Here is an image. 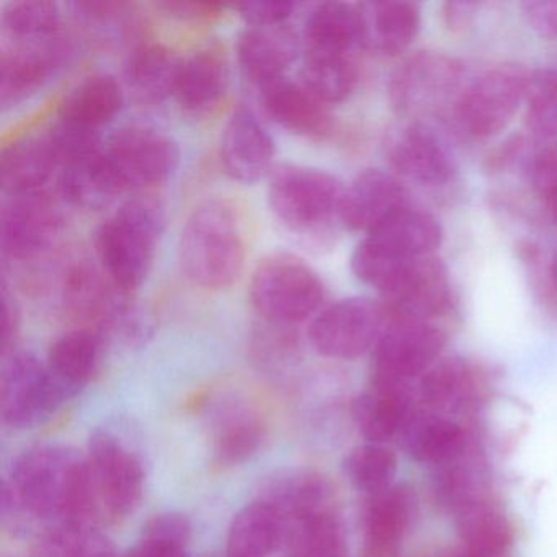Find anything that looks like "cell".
<instances>
[{"instance_id":"obj_1","label":"cell","mask_w":557,"mask_h":557,"mask_svg":"<svg viewBox=\"0 0 557 557\" xmlns=\"http://www.w3.org/2000/svg\"><path fill=\"white\" fill-rule=\"evenodd\" d=\"M2 500L5 515H28L50 527L97 518L87 458L71 446L40 445L17 456Z\"/></svg>"},{"instance_id":"obj_2","label":"cell","mask_w":557,"mask_h":557,"mask_svg":"<svg viewBox=\"0 0 557 557\" xmlns=\"http://www.w3.org/2000/svg\"><path fill=\"white\" fill-rule=\"evenodd\" d=\"M246 257V226L234 201L208 198L191 211L178 243V260L188 282L223 292L243 275Z\"/></svg>"},{"instance_id":"obj_3","label":"cell","mask_w":557,"mask_h":557,"mask_svg":"<svg viewBox=\"0 0 557 557\" xmlns=\"http://www.w3.org/2000/svg\"><path fill=\"white\" fill-rule=\"evenodd\" d=\"M164 221L159 201L139 197L122 205L97 231L102 272L123 295L136 292L148 280Z\"/></svg>"},{"instance_id":"obj_4","label":"cell","mask_w":557,"mask_h":557,"mask_svg":"<svg viewBox=\"0 0 557 557\" xmlns=\"http://www.w3.org/2000/svg\"><path fill=\"white\" fill-rule=\"evenodd\" d=\"M249 296L267 324L292 329L321 312L325 286L305 260L278 252L260 260L250 278Z\"/></svg>"},{"instance_id":"obj_5","label":"cell","mask_w":557,"mask_h":557,"mask_svg":"<svg viewBox=\"0 0 557 557\" xmlns=\"http://www.w3.org/2000/svg\"><path fill=\"white\" fill-rule=\"evenodd\" d=\"M86 458L97 517L113 523L132 517L146 482L145 462L135 445L112 426H99L90 435Z\"/></svg>"},{"instance_id":"obj_6","label":"cell","mask_w":557,"mask_h":557,"mask_svg":"<svg viewBox=\"0 0 557 557\" xmlns=\"http://www.w3.org/2000/svg\"><path fill=\"white\" fill-rule=\"evenodd\" d=\"M345 187L321 169L285 164L269 177L270 210L276 220L299 234L318 233L341 211Z\"/></svg>"},{"instance_id":"obj_7","label":"cell","mask_w":557,"mask_h":557,"mask_svg":"<svg viewBox=\"0 0 557 557\" xmlns=\"http://www.w3.org/2000/svg\"><path fill=\"white\" fill-rule=\"evenodd\" d=\"M530 74L518 66H498L475 77L455 102L459 128L475 139L504 132L527 99Z\"/></svg>"},{"instance_id":"obj_8","label":"cell","mask_w":557,"mask_h":557,"mask_svg":"<svg viewBox=\"0 0 557 557\" xmlns=\"http://www.w3.org/2000/svg\"><path fill=\"white\" fill-rule=\"evenodd\" d=\"M66 404L54 384L47 361L32 351L15 350L4 355L0 373V416L15 430L32 429L50 419Z\"/></svg>"},{"instance_id":"obj_9","label":"cell","mask_w":557,"mask_h":557,"mask_svg":"<svg viewBox=\"0 0 557 557\" xmlns=\"http://www.w3.org/2000/svg\"><path fill=\"white\" fill-rule=\"evenodd\" d=\"M103 154L125 191L165 184L181 164L177 143L151 126L119 129L103 145Z\"/></svg>"},{"instance_id":"obj_10","label":"cell","mask_w":557,"mask_h":557,"mask_svg":"<svg viewBox=\"0 0 557 557\" xmlns=\"http://www.w3.org/2000/svg\"><path fill=\"white\" fill-rule=\"evenodd\" d=\"M386 325L383 308L364 298H345L322 309L309 325L308 337L319 355L357 360L376 345Z\"/></svg>"},{"instance_id":"obj_11","label":"cell","mask_w":557,"mask_h":557,"mask_svg":"<svg viewBox=\"0 0 557 557\" xmlns=\"http://www.w3.org/2000/svg\"><path fill=\"white\" fill-rule=\"evenodd\" d=\"M445 345V334L429 322L386 318L374 345L373 381L407 383L426 373Z\"/></svg>"},{"instance_id":"obj_12","label":"cell","mask_w":557,"mask_h":557,"mask_svg":"<svg viewBox=\"0 0 557 557\" xmlns=\"http://www.w3.org/2000/svg\"><path fill=\"white\" fill-rule=\"evenodd\" d=\"M63 230V213L47 191L15 195L0 218V244L5 256L30 260L47 252Z\"/></svg>"},{"instance_id":"obj_13","label":"cell","mask_w":557,"mask_h":557,"mask_svg":"<svg viewBox=\"0 0 557 557\" xmlns=\"http://www.w3.org/2000/svg\"><path fill=\"white\" fill-rule=\"evenodd\" d=\"M461 66L451 58L419 53L404 61L389 81V99L397 112L416 115L438 109L458 87Z\"/></svg>"},{"instance_id":"obj_14","label":"cell","mask_w":557,"mask_h":557,"mask_svg":"<svg viewBox=\"0 0 557 557\" xmlns=\"http://www.w3.org/2000/svg\"><path fill=\"white\" fill-rule=\"evenodd\" d=\"M70 48L60 37L44 41H12L0 54V103L21 106L44 89L63 67Z\"/></svg>"},{"instance_id":"obj_15","label":"cell","mask_w":557,"mask_h":557,"mask_svg":"<svg viewBox=\"0 0 557 557\" xmlns=\"http://www.w3.org/2000/svg\"><path fill=\"white\" fill-rule=\"evenodd\" d=\"M221 165L227 177L253 185L270 177L275 161V143L252 110L239 107L224 126L220 146Z\"/></svg>"},{"instance_id":"obj_16","label":"cell","mask_w":557,"mask_h":557,"mask_svg":"<svg viewBox=\"0 0 557 557\" xmlns=\"http://www.w3.org/2000/svg\"><path fill=\"white\" fill-rule=\"evenodd\" d=\"M451 299L448 272L432 256L407 265L396 285L384 295L386 318L429 322L448 309Z\"/></svg>"},{"instance_id":"obj_17","label":"cell","mask_w":557,"mask_h":557,"mask_svg":"<svg viewBox=\"0 0 557 557\" xmlns=\"http://www.w3.org/2000/svg\"><path fill=\"white\" fill-rule=\"evenodd\" d=\"M406 208V191L394 175L368 169L344 190L338 220L347 230L370 234Z\"/></svg>"},{"instance_id":"obj_18","label":"cell","mask_w":557,"mask_h":557,"mask_svg":"<svg viewBox=\"0 0 557 557\" xmlns=\"http://www.w3.org/2000/svg\"><path fill=\"white\" fill-rule=\"evenodd\" d=\"M103 358L106 337L97 329H76L51 344L47 367L66 403L99 376Z\"/></svg>"},{"instance_id":"obj_19","label":"cell","mask_w":557,"mask_h":557,"mask_svg":"<svg viewBox=\"0 0 557 557\" xmlns=\"http://www.w3.org/2000/svg\"><path fill=\"white\" fill-rule=\"evenodd\" d=\"M267 115L293 135L325 138L334 128L327 103L319 100L299 81L283 79L259 87Z\"/></svg>"},{"instance_id":"obj_20","label":"cell","mask_w":557,"mask_h":557,"mask_svg":"<svg viewBox=\"0 0 557 557\" xmlns=\"http://www.w3.org/2000/svg\"><path fill=\"white\" fill-rule=\"evenodd\" d=\"M305 57L354 58L364 48V25L360 5L324 2L309 12L301 37Z\"/></svg>"},{"instance_id":"obj_21","label":"cell","mask_w":557,"mask_h":557,"mask_svg":"<svg viewBox=\"0 0 557 557\" xmlns=\"http://www.w3.org/2000/svg\"><path fill=\"white\" fill-rule=\"evenodd\" d=\"M299 48L301 41L289 25L247 27L237 41V61L244 76L263 87L285 77Z\"/></svg>"},{"instance_id":"obj_22","label":"cell","mask_w":557,"mask_h":557,"mask_svg":"<svg viewBox=\"0 0 557 557\" xmlns=\"http://www.w3.org/2000/svg\"><path fill=\"white\" fill-rule=\"evenodd\" d=\"M394 171L422 187L448 184L455 174V162L442 141L425 126L404 128L389 146Z\"/></svg>"},{"instance_id":"obj_23","label":"cell","mask_w":557,"mask_h":557,"mask_svg":"<svg viewBox=\"0 0 557 557\" xmlns=\"http://www.w3.org/2000/svg\"><path fill=\"white\" fill-rule=\"evenodd\" d=\"M230 84V63L220 45H208L182 60L174 99L190 113H205L223 100Z\"/></svg>"},{"instance_id":"obj_24","label":"cell","mask_w":557,"mask_h":557,"mask_svg":"<svg viewBox=\"0 0 557 557\" xmlns=\"http://www.w3.org/2000/svg\"><path fill=\"white\" fill-rule=\"evenodd\" d=\"M442 237V226L435 218L406 207L371 231L364 240L394 259L413 260L432 256Z\"/></svg>"},{"instance_id":"obj_25","label":"cell","mask_w":557,"mask_h":557,"mask_svg":"<svg viewBox=\"0 0 557 557\" xmlns=\"http://www.w3.org/2000/svg\"><path fill=\"white\" fill-rule=\"evenodd\" d=\"M181 64V58L164 45H138L125 61L123 77L126 89L136 102L158 106L174 97Z\"/></svg>"},{"instance_id":"obj_26","label":"cell","mask_w":557,"mask_h":557,"mask_svg":"<svg viewBox=\"0 0 557 557\" xmlns=\"http://www.w3.org/2000/svg\"><path fill=\"white\" fill-rule=\"evenodd\" d=\"M484 374L465 358H446L433 364L420 383L423 403L442 412H462L481 400Z\"/></svg>"},{"instance_id":"obj_27","label":"cell","mask_w":557,"mask_h":557,"mask_svg":"<svg viewBox=\"0 0 557 557\" xmlns=\"http://www.w3.org/2000/svg\"><path fill=\"white\" fill-rule=\"evenodd\" d=\"M285 517L262 498L247 504L234 515L226 540L227 557H270L285 544Z\"/></svg>"},{"instance_id":"obj_28","label":"cell","mask_w":557,"mask_h":557,"mask_svg":"<svg viewBox=\"0 0 557 557\" xmlns=\"http://www.w3.org/2000/svg\"><path fill=\"white\" fill-rule=\"evenodd\" d=\"M364 25V48L397 57L416 40L420 30L422 14L413 2L384 0L360 4Z\"/></svg>"},{"instance_id":"obj_29","label":"cell","mask_w":557,"mask_h":557,"mask_svg":"<svg viewBox=\"0 0 557 557\" xmlns=\"http://www.w3.org/2000/svg\"><path fill=\"white\" fill-rule=\"evenodd\" d=\"M125 107V89L112 74L99 73L81 81L64 97L58 119L100 132Z\"/></svg>"},{"instance_id":"obj_30","label":"cell","mask_w":557,"mask_h":557,"mask_svg":"<svg viewBox=\"0 0 557 557\" xmlns=\"http://www.w3.org/2000/svg\"><path fill=\"white\" fill-rule=\"evenodd\" d=\"M354 417L368 443L389 442L412 419L406 383L373 381V389L355 400Z\"/></svg>"},{"instance_id":"obj_31","label":"cell","mask_w":557,"mask_h":557,"mask_svg":"<svg viewBox=\"0 0 557 557\" xmlns=\"http://www.w3.org/2000/svg\"><path fill=\"white\" fill-rule=\"evenodd\" d=\"M409 521L410 497L404 488L389 487L370 495L361 515L364 557H393Z\"/></svg>"},{"instance_id":"obj_32","label":"cell","mask_w":557,"mask_h":557,"mask_svg":"<svg viewBox=\"0 0 557 557\" xmlns=\"http://www.w3.org/2000/svg\"><path fill=\"white\" fill-rule=\"evenodd\" d=\"M259 498L273 505L285 517L286 523L334 507L327 479L308 469L278 472L265 482Z\"/></svg>"},{"instance_id":"obj_33","label":"cell","mask_w":557,"mask_h":557,"mask_svg":"<svg viewBox=\"0 0 557 557\" xmlns=\"http://www.w3.org/2000/svg\"><path fill=\"white\" fill-rule=\"evenodd\" d=\"M60 191L64 201L87 211L109 208L120 195L125 194L107 162L103 149L61 169Z\"/></svg>"},{"instance_id":"obj_34","label":"cell","mask_w":557,"mask_h":557,"mask_svg":"<svg viewBox=\"0 0 557 557\" xmlns=\"http://www.w3.org/2000/svg\"><path fill=\"white\" fill-rule=\"evenodd\" d=\"M60 169L45 135L25 138L5 149L0 162V182L11 197L45 191Z\"/></svg>"},{"instance_id":"obj_35","label":"cell","mask_w":557,"mask_h":557,"mask_svg":"<svg viewBox=\"0 0 557 557\" xmlns=\"http://www.w3.org/2000/svg\"><path fill=\"white\" fill-rule=\"evenodd\" d=\"M403 435L410 458L422 465L448 466L465 453V432L446 417H412Z\"/></svg>"},{"instance_id":"obj_36","label":"cell","mask_w":557,"mask_h":557,"mask_svg":"<svg viewBox=\"0 0 557 557\" xmlns=\"http://www.w3.org/2000/svg\"><path fill=\"white\" fill-rule=\"evenodd\" d=\"M286 557H347V531L332 508L289 521Z\"/></svg>"},{"instance_id":"obj_37","label":"cell","mask_w":557,"mask_h":557,"mask_svg":"<svg viewBox=\"0 0 557 557\" xmlns=\"http://www.w3.org/2000/svg\"><path fill=\"white\" fill-rule=\"evenodd\" d=\"M30 557H116L112 541L94 523L48 527L35 541Z\"/></svg>"},{"instance_id":"obj_38","label":"cell","mask_w":557,"mask_h":557,"mask_svg":"<svg viewBox=\"0 0 557 557\" xmlns=\"http://www.w3.org/2000/svg\"><path fill=\"white\" fill-rule=\"evenodd\" d=\"M265 436V425L256 416L233 410L218 423L214 466L227 469L249 461L262 448Z\"/></svg>"},{"instance_id":"obj_39","label":"cell","mask_w":557,"mask_h":557,"mask_svg":"<svg viewBox=\"0 0 557 557\" xmlns=\"http://www.w3.org/2000/svg\"><path fill=\"white\" fill-rule=\"evenodd\" d=\"M298 81L331 107L354 94L358 83L357 64L354 58L305 57Z\"/></svg>"},{"instance_id":"obj_40","label":"cell","mask_w":557,"mask_h":557,"mask_svg":"<svg viewBox=\"0 0 557 557\" xmlns=\"http://www.w3.org/2000/svg\"><path fill=\"white\" fill-rule=\"evenodd\" d=\"M458 533L462 546L505 553L513 540L510 523L498 508L481 500L459 507Z\"/></svg>"},{"instance_id":"obj_41","label":"cell","mask_w":557,"mask_h":557,"mask_svg":"<svg viewBox=\"0 0 557 557\" xmlns=\"http://www.w3.org/2000/svg\"><path fill=\"white\" fill-rule=\"evenodd\" d=\"M191 531V521L181 511L154 515L125 557H188Z\"/></svg>"},{"instance_id":"obj_42","label":"cell","mask_w":557,"mask_h":557,"mask_svg":"<svg viewBox=\"0 0 557 557\" xmlns=\"http://www.w3.org/2000/svg\"><path fill=\"white\" fill-rule=\"evenodd\" d=\"M60 25V4L50 0H18L2 9V27L12 41L50 40Z\"/></svg>"},{"instance_id":"obj_43","label":"cell","mask_w":557,"mask_h":557,"mask_svg":"<svg viewBox=\"0 0 557 557\" xmlns=\"http://www.w3.org/2000/svg\"><path fill=\"white\" fill-rule=\"evenodd\" d=\"M345 474L358 491L380 494L393 484L397 471L396 455L380 443H364L348 453Z\"/></svg>"},{"instance_id":"obj_44","label":"cell","mask_w":557,"mask_h":557,"mask_svg":"<svg viewBox=\"0 0 557 557\" xmlns=\"http://www.w3.org/2000/svg\"><path fill=\"white\" fill-rule=\"evenodd\" d=\"M524 100H527V128L536 138H556L557 73L543 71L531 76Z\"/></svg>"},{"instance_id":"obj_45","label":"cell","mask_w":557,"mask_h":557,"mask_svg":"<svg viewBox=\"0 0 557 557\" xmlns=\"http://www.w3.org/2000/svg\"><path fill=\"white\" fill-rule=\"evenodd\" d=\"M531 182L537 197L557 221V143L544 146L531 164Z\"/></svg>"},{"instance_id":"obj_46","label":"cell","mask_w":557,"mask_h":557,"mask_svg":"<svg viewBox=\"0 0 557 557\" xmlns=\"http://www.w3.org/2000/svg\"><path fill=\"white\" fill-rule=\"evenodd\" d=\"M298 4L293 2H247L236 5V11L246 21L247 27H272L288 24Z\"/></svg>"},{"instance_id":"obj_47","label":"cell","mask_w":557,"mask_h":557,"mask_svg":"<svg viewBox=\"0 0 557 557\" xmlns=\"http://www.w3.org/2000/svg\"><path fill=\"white\" fill-rule=\"evenodd\" d=\"M156 9L175 21L187 24L218 21L226 12V5L216 2H159Z\"/></svg>"},{"instance_id":"obj_48","label":"cell","mask_w":557,"mask_h":557,"mask_svg":"<svg viewBox=\"0 0 557 557\" xmlns=\"http://www.w3.org/2000/svg\"><path fill=\"white\" fill-rule=\"evenodd\" d=\"M521 12L540 37L557 38V0H528L521 4Z\"/></svg>"},{"instance_id":"obj_49","label":"cell","mask_w":557,"mask_h":557,"mask_svg":"<svg viewBox=\"0 0 557 557\" xmlns=\"http://www.w3.org/2000/svg\"><path fill=\"white\" fill-rule=\"evenodd\" d=\"M4 337H2V348L4 355L9 351L15 350V341H17L18 332H21V309H18L17 301L14 295L9 292L8 285L4 283Z\"/></svg>"},{"instance_id":"obj_50","label":"cell","mask_w":557,"mask_h":557,"mask_svg":"<svg viewBox=\"0 0 557 557\" xmlns=\"http://www.w3.org/2000/svg\"><path fill=\"white\" fill-rule=\"evenodd\" d=\"M478 8V4H471V2H449L445 5L446 24L453 30L466 27Z\"/></svg>"},{"instance_id":"obj_51","label":"cell","mask_w":557,"mask_h":557,"mask_svg":"<svg viewBox=\"0 0 557 557\" xmlns=\"http://www.w3.org/2000/svg\"><path fill=\"white\" fill-rule=\"evenodd\" d=\"M505 553L494 550L474 549V547L462 546L453 557H504Z\"/></svg>"},{"instance_id":"obj_52","label":"cell","mask_w":557,"mask_h":557,"mask_svg":"<svg viewBox=\"0 0 557 557\" xmlns=\"http://www.w3.org/2000/svg\"><path fill=\"white\" fill-rule=\"evenodd\" d=\"M550 276H553L554 286L557 288V253L554 257L553 265H550Z\"/></svg>"},{"instance_id":"obj_53","label":"cell","mask_w":557,"mask_h":557,"mask_svg":"<svg viewBox=\"0 0 557 557\" xmlns=\"http://www.w3.org/2000/svg\"><path fill=\"white\" fill-rule=\"evenodd\" d=\"M227 557V556H226Z\"/></svg>"}]
</instances>
